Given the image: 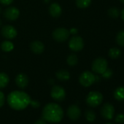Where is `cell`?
Here are the masks:
<instances>
[{
	"label": "cell",
	"mask_w": 124,
	"mask_h": 124,
	"mask_svg": "<svg viewBox=\"0 0 124 124\" xmlns=\"http://www.w3.org/2000/svg\"><path fill=\"white\" fill-rule=\"evenodd\" d=\"M2 34L4 37L11 39L16 37L18 32L14 26L10 25H6L4 26L2 29Z\"/></svg>",
	"instance_id": "30bf717a"
},
{
	"label": "cell",
	"mask_w": 124,
	"mask_h": 124,
	"mask_svg": "<svg viewBox=\"0 0 124 124\" xmlns=\"http://www.w3.org/2000/svg\"><path fill=\"white\" fill-rule=\"evenodd\" d=\"M116 42L119 46L124 47V30H121L117 34Z\"/></svg>",
	"instance_id": "603a6c76"
},
{
	"label": "cell",
	"mask_w": 124,
	"mask_h": 124,
	"mask_svg": "<svg viewBox=\"0 0 124 124\" xmlns=\"http://www.w3.org/2000/svg\"><path fill=\"white\" fill-rule=\"evenodd\" d=\"M112 74H113L112 70L111 69H108V68H107V69L101 74V75H102V78H104V79H109V78H111V77L112 76Z\"/></svg>",
	"instance_id": "484cf974"
},
{
	"label": "cell",
	"mask_w": 124,
	"mask_h": 124,
	"mask_svg": "<svg viewBox=\"0 0 124 124\" xmlns=\"http://www.w3.org/2000/svg\"><path fill=\"white\" fill-rule=\"evenodd\" d=\"M30 96L23 91H14L8 96V103L15 110H23L30 104Z\"/></svg>",
	"instance_id": "6da1fadb"
},
{
	"label": "cell",
	"mask_w": 124,
	"mask_h": 124,
	"mask_svg": "<svg viewBox=\"0 0 124 124\" xmlns=\"http://www.w3.org/2000/svg\"><path fill=\"white\" fill-rule=\"evenodd\" d=\"M69 47L70 48L75 51L78 52L83 49L84 47V41L83 39L80 36H73L69 42Z\"/></svg>",
	"instance_id": "52a82bcc"
},
{
	"label": "cell",
	"mask_w": 124,
	"mask_h": 124,
	"mask_svg": "<svg viewBox=\"0 0 124 124\" xmlns=\"http://www.w3.org/2000/svg\"><path fill=\"white\" fill-rule=\"evenodd\" d=\"M115 108L112 104L105 103L101 109V115L103 118L106 120H112L114 117Z\"/></svg>",
	"instance_id": "9c48e42d"
},
{
	"label": "cell",
	"mask_w": 124,
	"mask_h": 124,
	"mask_svg": "<svg viewBox=\"0 0 124 124\" xmlns=\"http://www.w3.org/2000/svg\"><path fill=\"white\" fill-rule=\"evenodd\" d=\"M106 124H113V123H106Z\"/></svg>",
	"instance_id": "8d00e7d4"
},
{
	"label": "cell",
	"mask_w": 124,
	"mask_h": 124,
	"mask_svg": "<svg viewBox=\"0 0 124 124\" xmlns=\"http://www.w3.org/2000/svg\"><path fill=\"white\" fill-rule=\"evenodd\" d=\"M108 55L112 59H117L121 55V50L117 47H111L108 51Z\"/></svg>",
	"instance_id": "ac0fdd59"
},
{
	"label": "cell",
	"mask_w": 124,
	"mask_h": 124,
	"mask_svg": "<svg viewBox=\"0 0 124 124\" xmlns=\"http://www.w3.org/2000/svg\"><path fill=\"white\" fill-rule=\"evenodd\" d=\"M30 104L33 107H38L39 106V103L38 101H30Z\"/></svg>",
	"instance_id": "f546056e"
},
{
	"label": "cell",
	"mask_w": 124,
	"mask_h": 124,
	"mask_svg": "<svg viewBox=\"0 0 124 124\" xmlns=\"http://www.w3.org/2000/svg\"><path fill=\"white\" fill-rule=\"evenodd\" d=\"M79 82L83 86L89 87L96 82V75H94L91 72L85 71L80 75Z\"/></svg>",
	"instance_id": "5b68a950"
},
{
	"label": "cell",
	"mask_w": 124,
	"mask_h": 124,
	"mask_svg": "<svg viewBox=\"0 0 124 124\" xmlns=\"http://www.w3.org/2000/svg\"><path fill=\"white\" fill-rule=\"evenodd\" d=\"M16 83L20 88H25L29 84V78L26 75L21 73L16 76Z\"/></svg>",
	"instance_id": "5bb4252c"
},
{
	"label": "cell",
	"mask_w": 124,
	"mask_h": 124,
	"mask_svg": "<svg viewBox=\"0 0 124 124\" xmlns=\"http://www.w3.org/2000/svg\"><path fill=\"white\" fill-rule=\"evenodd\" d=\"M43 120L52 123H59L64 117V111L61 107L55 103H49L42 109Z\"/></svg>",
	"instance_id": "7a4b0ae2"
},
{
	"label": "cell",
	"mask_w": 124,
	"mask_h": 124,
	"mask_svg": "<svg viewBox=\"0 0 124 124\" xmlns=\"http://www.w3.org/2000/svg\"><path fill=\"white\" fill-rule=\"evenodd\" d=\"M121 18H122V20L124 21V8L121 11Z\"/></svg>",
	"instance_id": "d6a6232c"
},
{
	"label": "cell",
	"mask_w": 124,
	"mask_h": 124,
	"mask_svg": "<svg viewBox=\"0 0 124 124\" xmlns=\"http://www.w3.org/2000/svg\"><path fill=\"white\" fill-rule=\"evenodd\" d=\"M114 98L117 101H124V86H120L117 88L113 93Z\"/></svg>",
	"instance_id": "e0dca14e"
},
{
	"label": "cell",
	"mask_w": 124,
	"mask_h": 124,
	"mask_svg": "<svg viewBox=\"0 0 124 124\" xmlns=\"http://www.w3.org/2000/svg\"><path fill=\"white\" fill-rule=\"evenodd\" d=\"M1 12H2V8H0V13H1Z\"/></svg>",
	"instance_id": "d590c367"
},
{
	"label": "cell",
	"mask_w": 124,
	"mask_h": 124,
	"mask_svg": "<svg viewBox=\"0 0 124 124\" xmlns=\"http://www.w3.org/2000/svg\"><path fill=\"white\" fill-rule=\"evenodd\" d=\"M91 3V0H76V5L79 8L84 9L89 7Z\"/></svg>",
	"instance_id": "cb8c5ba5"
},
{
	"label": "cell",
	"mask_w": 124,
	"mask_h": 124,
	"mask_svg": "<svg viewBox=\"0 0 124 124\" xmlns=\"http://www.w3.org/2000/svg\"><path fill=\"white\" fill-rule=\"evenodd\" d=\"M34 124H47L45 120H38L34 123Z\"/></svg>",
	"instance_id": "1f68e13d"
},
{
	"label": "cell",
	"mask_w": 124,
	"mask_h": 124,
	"mask_svg": "<svg viewBox=\"0 0 124 124\" xmlns=\"http://www.w3.org/2000/svg\"><path fill=\"white\" fill-rule=\"evenodd\" d=\"M108 66L107 61L102 57H99L96 58L92 63L91 69L92 71L96 74L101 75L107 69Z\"/></svg>",
	"instance_id": "3957f363"
},
{
	"label": "cell",
	"mask_w": 124,
	"mask_h": 124,
	"mask_svg": "<svg viewBox=\"0 0 124 124\" xmlns=\"http://www.w3.org/2000/svg\"><path fill=\"white\" fill-rule=\"evenodd\" d=\"M51 97L58 101H63L66 97V92L64 88L59 85H55L52 88L50 91Z\"/></svg>",
	"instance_id": "ba28073f"
},
{
	"label": "cell",
	"mask_w": 124,
	"mask_h": 124,
	"mask_svg": "<svg viewBox=\"0 0 124 124\" xmlns=\"http://www.w3.org/2000/svg\"><path fill=\"white\" fill-rule=\"evenodd\" d=\"M49 13L53 18H58L61 15L62 9L58 3H53L49 7Z\"/></svg>",
	"instance_id": "9a60e30c"
},
{
	"label": "cell",
	"mask_w": 124,
	"mask_h": 124,
	"mask_svg": "<svg viewBox=\"0 0 124 124\" xmlns=\"http://www.w3.org/2000/svg\"><path fill=\"white\" fill-rule=\"evenodd\" d=\"M1 48L5 52H10L13 50L14 45L12 42L6 40L2 42V43L1 44Z\"/></svg>",
	"instance_id": "ffe728a7"
},
{
	"label": "cell",
	"mask_w": 124,
	"mask_h": 124,
	"mask_svg": "<svg viewBox=\"0 0 124 124\" xmlns=\"http://www.w3.org/2000/svg\"><path fill=\"white\" fill-rule=\"evenodd\" d=\"M67 64L70 67H75L78 64V58L77 56V55L75 54H70L67 59Z\"/></svg>",
	"instance_id": "44dd1931"
},
{
	"label": "cell",
	"mask_w": 124,
	"mask_h": 124,
	"mask_svg": "<svg viewBox=\"0 0 124 124\" xmlns=\"http://www.w3.org/2000/svg\"><path fill=\"white\" fill-rule=\"evenodd\" d=\"M9 81V77L6 73L0 72V89L5 88L8 85Z\"/></svg>",
	"instance_id": "d6986e66"
},
{
	"label": "cell",
	"mask_w": 124,
	"mask_h": 124,
	"mask_svg": "<svg viewBox=\"0 0 124 124\" xmlns=\"http://www.w3.org/2000/svg\"><path fill=\"white\" fill-rule=\"evenodd\" d=\"M1 25H2V21L0 20V26H1Z\"/></svg>",
	"instance_id": "e575fe53"
},
{
	"label": "cell",
	"mask_w": 124,
	"mask_h": 124,
	"mask_svg": "<svg viewBox=\"0 0 124 124\" xmlns=\"http://www.w3.org/2000/svg\"><path fill=\"white\" fill-rule=\"evenodd\" d=\"M13 0H0V3L4 5H9L12 4Z\"/></svg>",
	"instance_id": "f1b7e54d"
},
{
	"label": "cell",
	"mask_w": 124,
	"mask_h": 124,
	"mask_svg": "<svg viewBox=\"0 0 124 124\" xmlns=\"http://www.w3.org/2000/svg\"><path fill=\"white\" fill-rule=\"evenodd\" d=\"M115 121L118 123H124V114L120 113L117 115V116L115 117Z\"/></svg>",
	"instance_id": "4316f807"
},
{
	"label": "cell",
	"mask_w": 124,
	"mask_h": 124,
	"mask_svg": "<svg viewBox=\"0 0 124 124\" xmlns=\"http://www.w3.org/2000/svg\"><path fill=\"white\" fill-rule=\"evenodd\" d=\"M120 2H122L123 4H124V0H120Z\"/></svg>",
	"instance_id": "836d02e7"
},
{
	"label": "cell",
	"mask_w": 124,
	"mask_h": 124,
	"mask_svg": "<svg viewBox=\"0 0 124 124\" xmlns=\"http://www.w3.org/2000/svg\"><path fill=\"white\" fill-rule=\"evenodd\" d=\"M55 76L61 81H67L70 78V73L66 70H61L56 72Z\"/></svg>",
	"instance_id": "2e32d148"
},
{
	"label": "cell",
	"mask_w": 124,
	"mask_h": 124,
	"mask_svg": "<svg viewBox=\"0 0 124 124\" xmlns=\"http://www.w3.org/2000/svg\"><path fill=\"white\" fill-rule=\"evenodd\" d=\"M78 29H75V28H72V29H70V34H73V35H75V34H77V33H78Z\"/></svg>",
	"instance_id": "4dcf8cb0"
},
{
	"label": "cell",
	"mask_w": 124,
	"mask_h": 124,
	"mask_svg": "<svg viewBox=\"0 0 124 124\" xmlns=\"http://www.w3.org/2000/svg\"><path fill=\"white\" fill-rule=\"evenodd\" d=\"M30 49L31 51L35 53V54H41L43 53L45 50V45L44 44L39 41V40H35L31 42L30 44Z\"/></svg>",
	"instance_id": "4fadbf2b"
},
{
	"label": "cell",
	"mask_w": 124,
	"mask_h": 124,
	"mask_svg": "<svg viewBox=\"0 0 124 124\" xmlns=\"http://www.w3.org/2000/svg\"><path fill=\"white\" fill-rule=\"evenodd\" d=\"M85 118L89 122H93L96 120V113L92 110H87L85 113Z\"/></svg>",
	"instance_id": "d4e9b609"
},
{
	"label": "cell",
	"mask_w": 124,
	"mask_h": 124,
	"mask_svg": "<svg viewBox=\"0 0 124 124\" xmlns=\"http://www.w3.org/2000/svg\"><path fill=\"white\" fill-rule=\"evenodd\" d=\"M5 101V95H4V93L2 91H0V107H2L4 105Z\"/></svg>",
	"instance_id": "83f0119b"
},
{
	"label": "cell",
	"mask_w": 124,
	"mask_h": 124,
	"mask_svg": "<svg viewBox=\"0 0 124 124\" xmlns=\"http://www.w3.org/2000/svg\"><path fill=\"white\" fill-rule=\"evenodd\" d=\"M103 96L99 91H91L86 97V103L91 107H96L101 104Z\"/></svg>",
	"instance_id": "277c9868"
},
{
	"label": "cell",
	"mask_w": 124,
	"mask_h": 124,
	"mask_svg": "<svg viewBox=\"0 0 124 124\" xmlns=\"http://www.w3.org/2000/svg\"><path fill=\"white\" fill-rule=\"evenodd\" d=\"M53 38L58 42H65L70 37V31L65 28H57L53 31Z\"/></svg>",
	"instance_id": "8992f818"
},
{
	"label": "cell",
	"mask_w": 124,
	"mask_h": 124,
	"mask_svg": "<svg viewBox=\"0 0 124 124\" xmlns=\"http://www.w3.org/2000/svg\"><path fill=\"white\" fill-rule=\"evenodd\" d=\"M120 14V10L115 8V7H112V8H110L109 10H108V16L112 18H114V19H116L119 17Z\"/></svg>",
	"instance_id": "7402d4cb"
},
{
	"label": "cell",
	"mask_w": 124,
	"mask_h": 124,
	"mask_svg": "<svg viewBox=\"0 0 124 124\" xmlns=\"http://www.w3.org/2000/svg\"><path fill=\"white\" fill-rule=\"evenodd\" d=\"M67 115L71 120H77L81 115V110L78 105H71L67 109Z\"/></svg>",
	"instance_id": "7c38bea8"
},
{
	"label": "cell",
	"mask_w": 124,
	"mask_h": 124,
	"mask_svg": "<svg viewBox=\"0 0 124 124\" xmlns=\"http://www.w3.org/2000/svg\"><path fill=\"white\" fill-rule=\"evenodd\" d=\"M4 16L5 18L9 21H16L20 16V11L16 7H9L5 10Z\"/></svg>",
	"instance_id": "8fae6325"
}]
</instances>
